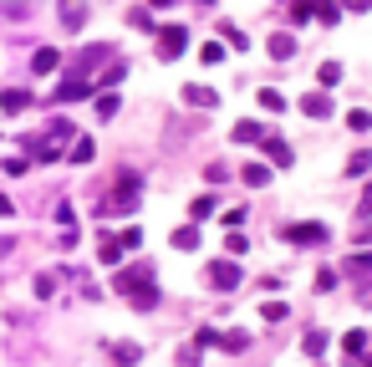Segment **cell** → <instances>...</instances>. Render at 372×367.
Instances as JSON below:
<instances>
[{
    "mask_svg": "<svg viewBox=\"0 0 372 367\" xmlns=\"http://www.w3.org/2000/svg\"><path fill=\"white\" fill-rule=\"evenodd\" d=\"M148 281H153V266H133V270L112 275V286H118L133 306H153V301H158V291H148Z\"/></svg>",
    "mask_w": 372,
    "mask_h": 367,
    "instance_id": "1",
    "label": "cell"
},
{
    "mask_svg": "<svg viewBox=\"0 0 372 367\" xmlns=\"http://www.w3.org/2000/svg\"><path fill=\"white\" fill-rule=\"evenodd\" d=\"M133 209H138V179L127 174V179H123V189H118V194H107V199H102L92 215H97V219H112V215H133Z\"/></svg>",
    "mask_w": 372,
    "mask_h": 367,
    "instance_id": "2",
    "label": "cell"
},
{
    "mask_svg": "<svg viewBox=\"0 0 372 367\" xmlns=\"http://www.w3.org/2000/svg\"><path fill=\"white\" fill-rule=\"evenodd\" d=\"M67 138H72V123H67V117H56V123H51V133H46L41 143H31V159H56Z\"/></svg>",
    "mask_w": 372,
    "mask_h": 367,
    "instance_id": "3",
    "label": "cell"
},
{
    "mask_svg": "<svg viewBox=\"0 0 372 367\" xmlns=\"http://www.w3.org/2000/svg\"><path fill=\"white\" fill-rule=\"evenodd\" d=\"M184 46H189V31H184V26H163V31H158V57H163V61L184 57Z\"/></svg>",
    "mask_w": 372,
    "mask_h": 367,
    "instance_id": "4",
    "label": "cell"
},
{
    "mask_svg": "<svg viewBox=\"0 0 372 367\" xmlns=\"http://www.w3.org/2000/svg\"><path fill=\"white\" fill-rule=\"evenodd\" d=\"M327 225H316V219H306V225H286V240L291 245H327Z\"/></svg>",
    "mask_w": 372,
    "mask_h": 367,
    "instance_id": "5",
    "label": "cell"
},
{
    "mask_svg": "<svg viewBox=\"0 0 372 367\" xmlns=\"http://www.w3.org/2000/svg\"><path fill=\"white\" fill-rule=\"evenodd\" d=\"M209 281H214V291H235V286H240V260H214Z\"/></svg>",
    "mask_w": 372,
    "mask_h": 367,
    "instance_id": "6",
    "label": "cell"
},
{
    "mask_svg": "<svg viewBox=\"0 0 372 367\" xmlns=\"http://www.w3.org/2000/svg\"><path fill=\"white\" fill-rule=\"evenodd\" d=\"M92 92H97V82H82V77H67V87H61L56 97H61V102H82V97H92Z\"/></svg>",
    "mask_w": 372,
    "mask_h": 367,
    "instance_id": "7",
    "label": "cell"
},
{
    "mask_svg": "<svg viewBox=\"0 0 372 367\" xmlns=\"http://www.w3.org/2000/svg\"><path fill=\"white\" fill-rule=\"evenodd\" d=\"M97 260H102V266H118V260H123V240L102 235V240H97Z\"/></svg>",
    "mask_w": 372,
    "mask_h": 367,
    "instance_id": "8",
    "label": "cell"
},
{
    "mask_svg": "<svg viewBox=\"0 0 372 367\" xmlns=\"http://www.w3.org/2000/svg\"><path fill=\"white\" fill-rule=\"evenodd\" d=\"M56 61H61V57H56V46H41V51L31 57V72H36V77H46V72H56Z\"/></svg>",
    "mask_w": 372,
    "mask_h": 367,
    "instance_id": "9",
    "label": "cell"
},
{
    "mask_svg": "<svg viewBox=\"0 0 372 367\" xmlns=\"http://www.w3.org/2000/svg\"><path fill=\"white\" fill-rule=\"evenodd\" d=\"M301 112H306V117H331V102L322 97V92H306V97H301Z\"/></svg>",
    "mask_w": 372,
    "mask_h": 367,
    "instance_id": "10",
    "label": "cell"
},
{
    "mask_svg": "<svg viewBox=\"0 0 372 367\" xmlns=\"http://www.w3.org/2000/svg\"><path fill=\"white\" fill-rule=\"evenodd\" d=\"M265 153H271V163H276V168H286V163H291V143H286V138H276V133L265 138Z\"/></svg>",
    "mask_w": 372,
    "mask_h": 367,
    "instance_id": "11",
    "label": "cell"
},
{
    "mask_svg": "<svg viewBox=\"0 0 372 367\" xmlns=\"http://www.w3.org/2000/svg\"><path fill=\"white\" fill-rule=\"evenodd\" d=\"M25 102H31V92H25V87H6V92H0V108H6V112H21Z\"/></svg>",
    "mask_w": 372,
    "mask_h": 367,
    "instance_id": "12",
    "label": "cell"
},
{
    "mask_svg": "<svg viewBox=\"0 0 372 367\" xmlns=\"http://www.w3.org/2000/svg\"><path fill=\"white\" fill-rule=\"evenodd\" d=\"M271 57L276 61H291V57H296V36H286V31L271 36Z\"/></svg>",
    "mask_w": 372,
    "mask_h": 367,
    "instance_id": "13",
    "label": "cell"
},
{
    "mask_svg": "<svg viewBox=\"0 0 372 367\" xmlns=\"http://www.w3.org/2000/svg\"><path fill=\"white\" fill-rule=\"evenodd\" d=\"M271 133H265L260 123H235V143H265Z\"/></svg>",
    "mask_w": 372,
    "mask_h": 367,
    "instance_id": "14",
    "label": "cell"
},
{
    "mask_svg": "<svg viewBox=\"0 0 372 367\" xmlns=\"http://www.w3.org/2000/svg\"><path fill=\"white\" fill-rule=\"evenodd\" d=\"M214 204H220L214 194H199V199L189 204V219H194V225H199V219H209V215H214Z\"/></svg>",
    "mask_w": 372,
    "mask_h": 367,
    "instance_id": "15",
    "label": "cell"
},
{
    "mask_svg": "<svg viewBox=\"0 0 372 367\" xmlns=\"http://www.w3.org/2000/svg\"><path fill=\"white\" fill-rule=\"evenodd\" d=\"M92 153H97V143H92V138H76L67 159H72V163H92Z\"/></svg>",
    "mask_w": 372,
    "mask_h": 367,
    "instance_id": "16",
    "label": "cell"
},
{
    "mask_svg": "<svg viewBox=\"0 0 372 367\" xmlns=\"http://www.w3.org/2000/svg\"><path fill=\"white\" fill-rule=\"evenodd\" d=\"M240 179H245L250 189H265V184H271V168H265V163H250V168H245Z\"/></svg>",
    "mask_w": 372,
    "mask_h": 367,
    "instance_id": "17",
    "label": "cell"
},
{
    "mask_svg": "<svg viewBox=\"0 0 372 367\" xmlns=\"http://www.w3.org/2000/svg\"><path fill=\"white\" fill-rule=\"evenodd\" d=\"M342 352H347V357H362L367 352V332H347L342 337Z\"/></svg>",
    "mask_w": 372,
    "mask_h": 367,
    "instance_id": "18",
    "label": "cell"
},
{
    "mask_svg": "<svg viewBox=\"0 0 372 367\" xmlns=\"http://www.w3.org/2000/svg\"><path fill=\"white\" fill-rule=\"evenodd\" d=\"M255 97H260V108H265V112H280V108H286V97H280L276 87H260Z\"/></svg>",
    "mask_w": 372,
    "mask_h": 367,
    "instance_id": "19",
    "label": "cell"
},
{
    "mask_svg": "<svg viewBox=\"0 0 372 367\" xmlns=\"http://www.w3.org/2000/svg\"><path fill=\"white\" fill-rule=\"evenodd\" d=\"M184 97L194 102V108H214V102H220V97H214L209 87H184Z\"/></svg>",
    "mask_w": 372,
    "mask_h": 367,
    "instance_id": "20",
    "label": "cell"
},
{
    "mask_svg": "<svg viewBox=\"0 0 372 367\" xmlns=\"http://www.w3.org/2000/svg\"><path fill=\"white\" fill-rule=\"evenodd\" d=\"M214 342H220L225 352H245V342H250V337H245V332H225V337H214Z\"/></svg>",
    "mask_w": 372,
    "mask_h": 367,
    "instance_id": "21",
    "label": "cell"
},
{
    "mask_svg": "<svg viewBox=\"0 0 372 367\" xmlns=\"http://www.w3.org/2000/svg\"><path fill=\"white\" fill-rule=\"evenodd\" d=\"M347 128H352V133H367V128H372V112L352 108V112H347Z\"/></svg>",
    "mask_w": 372,
    "mask_h": 367,
    "instance_id": "22",
    "label": "cell"
},
{
    "mask_svg": "<svg viewBox=\"0 0 372 367\" xmlns=\"http://www.w3.org/2000/svg\"><path fill=\"white\" fill-rule=\"evenodd\" d=\"M112 362H138V342H118V347H112Z\"/></svg>",
    "mask_w": 372,
    "mask_h": 367,
    "instance_id": "23",
    "label": "cell"
},
{
    "mask_svg": "<svg viewBox=\"0 0 372 367\" xmlns=\"http://www.w3.org/2000/svg\"><path fill=\"white\" fill-rule=\"evenodd\" d=\"M367 168H372V153L362 148V153H352V159H347V174L357 179V174H367Z\"/></svg>",
    "mask_w": 372,
    "mask_h": 367,
    "instance_id": "24",
    "label": "cell"
},
{
    "mask_svg": "<svg viewBox=\"0 0 372 367\" xmlns=\"http://www.w3.org/2000/svg\"><path fill=\"white\" fill-rule=\"evenodd\" d=\"M225 250H229V260H240V255H245V250H250V240H245V235H240V230H235V235H229V240H225Z\"/></svg>",
    "mask_w": 372,
    "mask_h": 367,
    "instance_id": "25",
    "label": "cell"
},
{
    "mask_svg": "<svg viewBox=\"0 0 372 367\" xmlns=\"http://www.w3.org/2000/svg\"><path fill=\"white\" fill-rule=\"evenodd\" d=\"M174 245H178V250H194V245H199V225L194 230H174Z\"/></svg>",
    "mask_w": 372,
    "mask_h": 367,
    "instance_id": "26",
    "label": "cell"
},
{
    "mask_svg": "<svg viewBox=\"0 0 372 367\" xmlns=\"http://www.w3.org/2000/svg\"><path fill=\"white\" fill-rule=\"evenodd\" d=\"M301 347L311 352V357H316V352H327V332H306V337H301Z\"/></svg>",
    "mask_w": 372,
    "mask_h": 367,
    "instance_id": "27",
    "label": "cell"
},
{
    "mask_svg": "<svg viewBox=\"0 0 372 367\" xmlns=\"http://www.w3.org/2000/svg\"><path fill=\"white\" fill-rule=\"evenodd\" d=\"M316 77H322V87H337L342 82V67H337V61H322V72H316Z\"/></svg>",
    "mask_w": 372,
    "mask_h": 367,
    "instance_id": "28",
    "label": "cell"
},
{
    "mask_svg": "<svg viewBox=\"0 0 372 367\" xmlns=\"http://www.w3.org/2000/svg\"><path fill=\"white\" fill-rule=\"evenodd\" d=\"M260 317H265V321H286V301H265Z\"/></svg>",
    "mask_w": 372,
    "mask_h": 367,
    "instance_id": "29",
    "label": "cell"
},
{
    "mask_svg": "<svg viewBox=\"0 0 372 367\" xmlns=\"http://www.w3.org/2000/svg\"><path fill=\"white\" fill-rule=\"evenodd\" d=\"M199 61H204V67H214V61H225V46H220V41H209V46L199 51Z\"/></svg>",
    "mask_w": 372,
    "mask_h": 367,
    "instance_id": "30",
    "label": "cell"
},
{
    "mask_svg": "<svg viewBox=\"0 0 372 367\" xmlns=\"http://www.w3.org/2000/svg\"><path fill=\"white\" fill-rule=\"evenodd\" d=\"M97 112H102V117L118 112V92H102V97H97Z\"/></svg>",
    "mask_w": 372,
    "mask_h": 367,
    "instance_id": "31",
    "label": "cell"
},
{
    "mask_svg": "<svg viewBox=\"0 0 372 367\" xmlns=\"http://www.w3.org/2000/svg\"><path fill=\"white\" fill-rule=\"evenodd\" d=\"M225 225H229V235H235L240 225H245V209H240V204H235V209H225Z\"/></svg>",
    "mask_w": 372,
    "mask_h": 367,
    "instance_id": "32",
    "label": "cell"
},
{
    "mask_svg": "<svg viewBox=\"0 0 372 367\" xmlns=\"http://www.w3.org/2000/svg\"><path fill=\"white\" fill-rule=\"evenodd\" d=\"M337 286V270H316V291H331Z\"/></svg>",
    "mask_w": 372,
    "mask_h": 367,
    "instance_id": "33",
    "label": "cell"
},
{
    "mask_svg": "<svg viewBox=\"0 0 372 367\" xmlns=\"http://www.w3.org/2000/svg\"><path fill=\"white\" fill-rule=\"evenodd\" d=\"M10 215H16V204H10L6 194H0V219H10Z\"/></svg>",
    "mask_w": 372,
    "mask_h": 367,
    "instance_id": "34",
    "label": "cell"
},
{
    "mask_svg": "<svg viewBox=\"0 0 372 367\" xmlns=\"http://www.w3.org/2000/svg\"><path fill=\"white\" fill-rule=\"evenodd\" d=\"M362 215H372V189L362 194Z\"/></svg>",
    "mask_w": 372,
    "mask_h": 367,
    "instance_id": "35",
    "label": "cell"
}]
</instances>
